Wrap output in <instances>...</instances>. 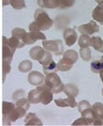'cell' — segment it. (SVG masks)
Masks as SVG:
<instances>
[{
  "label": "cell",
  "mask_w": 103,
  "mask_h": 126,
  "mask_svg": "<svg viewBox=\"0 0 103 126\" xmlns=\"http://www.w3.org/2000/svg\"><path fill=\"white\" fill-rule=\"evenodd\" d=\"M28 81L33 86H40L45 82V77L38 71H33L28 74Z\"/></svg>",
  "instance_id": "obj_10"
},
{
  "label": "cell",
  "mask_w": 103,
  "mask_h": 126,
  "mask_svg": "<svg viewBox=\"0 0 103 126\" xmlns=\"http://www.w3.org/2000/svg\"><path fill=\"white\" fill-rule=\"evenodd\" d=\"M42 46L44 49H46L47 51L53 53L57 56L62 55L63 50H64L63 42L60 40H56V41H46L45 40L42 42Z\"/></svg>",
  "instance_id": "obj_3"
},
{
  "label": "cell",
  "mask_w": 103,
  "mask_h": 126,
  "mask_svg": "<svg viewBox=\"0 0 103 126\" xmlns=\"http://www.w3.org/2000/svg\"><path fill=\"white\" fill-rule=\"evenodd\" d=\"M34 18H35L37 26L40 31L41 30H48L52 26V20L50 18V16L48 15L46 11H44L43 10H40V9L37 10Z\"/></svg>",
  "instance_id": "obj_1"
},
{
  "label": "cell",
  "mask_w": 103,
  "mask_h": 126,
  "mask_svg": "<svg viewBox=\"0 0 103 126\" xmlns=\"http://www.w3.org/2000/svg\"><path fill=\"white\" fill-rule=\"evenodd\" d=\"M15 49L9 44V39L3 37V61L11 63Z\"/></svg>",
  "instance_id": "obj_7"
},
{
  "label": "cell",
  "mask_w": 103,
  "mask_h": 126,
  "mask_svg": "<svg viewBox=\"0 0 103 126\" xmlns=\"http://www.w3.org/2000/svg\"><path fill=\"white\" fill-rule=\"evenodd\" d=\"M81 114H82V118L85 119V120L88 121L89 124H93V123H94V121H95V116H94V112H93L92 107L83 110Z\"/></svg>",
  "instance_id": "obj_21"
},
{
  "label": "cell",
  "mask_w": 103,
  "mask_h": 126,
  "mask_svg": "<svg viewBox=\"0 0 103 126\" xmlns=\"http://www.w3.org/2000/svg\"><path fill=\"white\" fill-rule=\"evenodd\" d=\"M72 125H89V123H88V121L85 120V119H83V118H80L79 120L77 121H75L73 123H72Z\"/></svg>",
  "instance_id": "obj_36"
},
{
  "label": "cell",
  "mask_w": 103,
  "mask_h": 126,
  "mask_svg": "<svg viewBox=\"0 0 103 126\" xmlns=\"http://www.w3.org/2000/svg\"><path fill=\"white\" fill-rule=\"evenodd\" d=\"M10 1H11V0H2V3H3V6L10 5Z\"/></svg>",
  "instance_id": "obj_38"
},
{
  "label": "cell",
  "mask_w": 103,
  "mask_h": 126,
  "mask_svg": "<svg viewBox=\"0 0 103 126\" xmlns=\"http://www.w3.org/2000/svg\"><path fill=\"white\" fill-rule=\"evenodd\" d=\"M52 61H53V60H52V57L51 55V52H49L47 50L46 52H45V55L43 56V58L39 60V62L40 63L42 66H46L48 64H50Z\"/></svg>",
  "instance_id": "obj_29"
},
{
  "label": "cell",
  "mask_w": 103,
  "mask_h": 126,
  "mask_svg": "<svg viewBox=\"0 0 103 126\" xmlns=\"http://www.w3.org/2000/svg\"><path fill=\"white\" fill-rule=\"evenodd\" d=\"M11 33H12V36H15V37L19 38V39L23 40V41H24V37H25V35L26 34V32L25 29H23V28H19V27L14 28Z\"/></svg>",
  "instance_id": "obj_32"
},
{
  "label": "cell",
  "mask_w": 103,
  "mask_h": 126,
  "mask_svg": "<svg viewBox=\"0 0 103 126\" xmlns=\"http://www.w3.org/2000/svg\"><path fill=\"white\" fill-rule=\"evenodd\" d=\"M29 104H30V102L28 101V99H26L25 97L24 98H21L19 100L16 101V106H20V107H23V108H25L26 110H27L28 108H29Z\"/></svg>",
  "instance_id": "obj_31"
},
{
  "label": "cell",
  "mask_w": 103,
  "mask_h": 126,
  "mask_svg": "<svg viewBox=\"0 0 103 126\" xmlns=\"http://www.w3.org/2000/svg\"><path fill=\"white\" fill-rule=\"evenodd\" d=\"M102 95H103V89H102Z\"/></svg>",
  "instance_id": "obj_42"
},
{
  "label": "cell",
  "mask_w": 103,
  "mask_h": 126,
  "mask_svg": "<svg viewBox=\"0 0 103 126\" xmlns=\"http://www.w3.org/2000/svg\"><path fill=\"white\" fill-rule=\"evenodd\" d=\"M9 44L11 47H13L14 49L16 48H22L23 46H25V42L23 40H21L19 38L15 37V36H11L9 39Z\"/></svg>",
  "instance_id": "obj_20"
},
{
  "label": "cell",
  "mask_w": 103,
  "mask_h": 126,
  "mask_svg": "<svg viewBox=\"0 0 103 126\" xmlns=\"http://www.w3.org/2000/svg\"><path fill=\"white\" fill-rule=\"evenodd\" d=\"M72 66H73V63L65 58H63V59H60L59 62L57 63L58 71H62V72H67V71H69L72 68Z\"/></svg>",
  "instance_id": "obj_18"
},
{
  "label": "cell",
  "mask_w": 103,
  "mask_h": 126,
  "mask_svg": "<svg viewBox=\"0 0 103 126\" xmlns=\"http://www.w3.org/2000/svg\"><path fill=\"white\" fill-rule=\"evenodd\" d=\"M55 105L59 107H76L77 102L75 101V98L68 97L66 99H56L54 101Z\"/></svg>",
  "instance_id": "obj_11"
},
{
  "label": "cell",
  "mask_w": 103,
  "mask_h": 126,
  "mask_svg": "<svg viewBox=\"0 0 103 126\" xmlns=\"http://www.w3.org/2000/svg\"><path fill=\"white\" fill-rule=\"evenodd\" d=\"M79 46L81 48H86L91 46V37L89 35H85V34H82L81 37L79 39Z\"/></svg>",
  "instance_id": "obj_22"
},
{
  "label": "cell",
  "mask_w": 103,
  "mask_h": 126,
  "mask_svg": "<svg viewBox=\"0 0 103 126\" xmlns=\"http://www.w3.org/2000/svg\"><path fill=\"white\" fill-rule=\"evenodd\" d=\"M39 40L41 41L46 40V36L40 31H29L24 37V42L26 44H33Z\"/></svg>",
  "instance_id": "obj_6"
},
{
  "label": "cell",
  "mask_w": 103,
  "mask_h": 126,
  "mask_svg": "<svg viewBox=\"0 0 103 126\" xmlns=\"http://www.w3.org/2000/svg\"><path fill=\"white\" fill-rule=\"evenodd\" d=\"M91 71L94 74H100L103 71V59L93 61L91 63Z\"/></svg>",
  "instance_id": "obj_23"
},
{
  "label": "cell",
  "mask_w": 103,
  "mask_h": 126,
  "mask_svg": "<svg viewBox=\"0 0 103 126\" xmlns=\"http://www.w3.org/2000/svg\"><path fill=\"white\" fill-rule=\"evenodd\" d=\"M63 37L67 46H72L77 41V33L73 28H66L63 33Z\"/></svg>",
  "instance_id": "obj_9"
},
{
  "label": "cell",
  "mask_w": 103,
  "mask_h": 126,
  "mask_svg": "<svg viewBox=\"0 0 103 126\" xmlns=\"http://www.w3.org/2000/svg\"><path fill=\"white\" fill-rule=\"evenodd\" d=\"M10 63L7 62V61H3V74H4V76H3V82L5 81V76L6 74H8L10 72Z\"/></svg>",
  "instance_id": "obj_35"
},
{
  "label": "cell",
  "mask_w": 103,
  "mask_h": 126,
  "mask_svg": "<svg viewBox=\"0 0 103 126\" xmlns=\"http://www.w3.org/2000/svg\"><path fill=\"white\" fill-rule=\"evenodd\" d=\"M101 59H103V56H102V57H101Z\"/></svg>",
  "instance_id": "obj_41"
},
{
  "label": "cell",
  "mask_w": 103,
  "mask_h": 126,
  "mask_svg": "<svg viewBox=\"0 0 103 126\" xmlns=\"http://www.w3.org/2000/svg\"><path fill=\"white\" fill-rule=\"evenodd\" d=\"M80 56L84 61H89L91 59V50L88 47L81 48L80 50Z\"/></svg>",
  "instance_id": "obj_30"
},
{
  "label": "cell",
  "mask_w": 103,
  "mask_h": 126,
  "mask_svg": "<svg viewBox=\"0 0 103 126\" xmlns=\"http://www.w3.org/2000/svg\"><path fill=\"white\" fill-rule=\"evenodd\" d=\"M26 109L23 108V107L16 106L8 116H3V124L4 125H10L11 122L17 121L20 118H23L26 115Z\"/></svg>",
  "instance_id": "obj_4"
},
{
  "label": "cell",
  "mask_w": 103,
  "mask_h": 126,
  "mask_svg": "<svg viewBox=\"0 0 103 126\" xmlns=\"http://www.w3.org/2000/svg\"><path fill=\"white\" fill-rule=\"evenodd\" d=\"M43 71L46 74H51V73H56L58 71L57 64L54 61H52L50 64H48L46 66H43Z\"/></svg>",
  "instance_id": "obj_27"
},
{
  "label": "cell",
  "mask_w": 103,
  "mask_h": 126,
  "mask_svg": "<svg viewBox=\"0 0 103 126\" xmlns=\"http://www.w3.org/2000/svg\"><path fill=\"white\" fill-rule=\"evenodd\" d=\"M38 5L46 9L59 8V0H38Z\"/></svg>",
  "instance_id": "obj_15"
},
{
  "label": "cell",
  "mask_w": 103,
  "mask_h": 126,
  "mask_svg": "<svg viewBox=\"0 0 103 126\" xmlns=\"http://www.w3.org/2000/svg\"><path fill=\"white\" fill-rule=\"evenodd\" d=\"M95 1H97L98 4H103V0H95Z\"/></svg>",
  "instance_id": "obj_39"
},
{
  "label": "cell",
  "mask_w": 103,
  "mask_h": 126,
  "mask_svg": "<svg viewBox=\"0 0 103 126\" xmlns=\"http://www.w3.org/2000/svg\"><path fill=\"white\" fill-rule=\"evenodd\" d=\"M94 116H95V121L94 125H102L103 124V104L101 103H96L92 106Z\"/></svg>",
  "instance_id": "obj_8"
},
{
  "label": "cell",
  "mask_w": 103,
  "mask_h": 126,
  "mask_svg": "<svg viewBox=\"0 0 103 126\" xmlns=\"http://www.w3.org/2000/svg\"><path fill=\"white\" fill-rule=\"evenodd\" d=\"M91 46L96 51L103 53V40L100 37L93 36L91 37Z\"/></svg>",
  "instance_id": "obj_17"
},
{
  "label": "cell",
  "mask_w": 103,
  "mask_h": 126,
  "mask_svg": "<svg viewBox=\"0 0 103 126\" xmlns=\"http://www.w3.org/2000/svg\"><path fill=\"white\" fill-rule=\"evenodd\" d=\"M46 52V49H43L40 46H35V47L31 48L30 51H29V55L33 59L35 60H39L43 58V56L45 55Z\"/></svg>",
  "instance_id": "obj_12"
},
{
  "label": "cell",
  "mask_w": 103,
  "mask_h": 126,
  "mask_svg": "<svg viewBox=\"0 0 103 126\" xmlns=\"http://www.w3.org/2000/svg\"><path fill=\"white\" fill-rule=\"evenodd\" d=\"M92 17L95 21L103 25V4H98L92 12Z\"/></svg>",
  "instance_id": "obj_13"
},
{
  "label": "cell",
  "mask_w": 103,
  "mask_h": 126,
  "mask_svg": "<svg viewBox=\"0 0 103 126\" xmlns=\"http://www.w3.org/2000/svg\"><path fill=\"white\" fill-rule=\"evenodd\" d=\"M90 107H92V106L89 104L88 101L82 100V101H81V102L79 103V105H78V108H79L80 113H82L83 110H85V109H87V108H90Z\"/></svg>",
  "instance_id": "obj_34"
},
{
  "label": "cell",
  "mask_w": 103,
  "mask_h": 126,
  "mask_svg": "<svg viewBox=\"0 0 103 126\" xmlns=\"http://www.w3.org/2000/svg\"><path fill=\"white\" fill-rule=\"evenodd\" d=\"M45 84L50 88L52 93H59L64 90V85L61 82L60 77L55 73H51L46 75Z\"/></svg>",
  "instance_id": "obj_2"
},
{
  "label": "cell",
  "mask_w": 103,
  "mask_h": 126,
  "mask_svg": "<svg viewBox=\"0 0 103 126\" xmlns=\"http://www.w3.org/2000/svg\"><path fill=\"white\" fill-rule=\"evenodd\" d=\"M64 92L67 95V97L76 98L79 94V89L74 84H67L64 87Z\"/></svg>",
  "instance_id": "obj_16"
},
{
  "label": "cell",
  "mask_w": 103,
  "mask_h": 126,
  "mask_svg": "<svg viewBox=\"0 0 103 126\" xmlns=\"http://www.w3.org/2000/svg\"><path fill=\"white\" fill-rule=\"evenodd\" d=\"M15 105L12 103L10 102H3L2 104V112H3V116H8L11 111L15 108Z\"/></svg>",
  "instance_id": "obj_25"
},
{
  "label": "cell",
  "mask_w": 103,
  "mask_h": 126,
  "mask_svg": "<svg viewBox=\"0 0 103 126\" xmlns=\"http://www.w3.org/2000/svg\"><path fill=\"white\" fill-rule=\"evenodd\" d=\"M32 69V62L30 60H24L19 64L18 70L22 73H28Z\"/></svg>",
  "instance_id": "obj_26"
},
{
  "label": "cell",
  "mask_w": 103,
  "mask_h": 126,
  "mask_svg": "<svg viewBox=\"0 0 103 126\" xmlns=\"http://www.w3.org/2000/svg\"><path fill=\"white\" fill-rule=\"evenodd\" d=\"M76 0H59V8L61 9H67L70 8L74 5Z\"/></svg>",
  "instance_id": "obj_33"
},
{
  "label": "cell",
  "mask_w": 103,
  "mask_h": 126,
  "mask_svg": "<svg viewBox=\"0 0 103 126\" xmlns=\"http://www.w3.org/2000/svg\"><path fill=\"white\" fill-rule=\"evenodd\" d=\"M25 123L26 125H42L41 121L38 118L35 113H28L26 116Z\"/></svg>",
  "instance_id": "obj_14"
},
{
  "label": "cell",
  "mask_w": 103,
  "mask_h": 126,
  "mask_svg": "<svg viewBox=\"0 0 103 126\" xmlns=\"http://www.w3.org/2000/svg\"><path fill=\"white\" fill-rule=\"evenodd\" d=\"M40 93L41 91L39 89H33L29 92L27 99L31 104H39V103H40Z\"/></svg>",
  "instance_id": "obj_19"
},
{
  "label": "cell",
  "mask_w": 103,
  "mask_h": 126,
  "mask_svg": "<svg viewBox=\"0 0 103 126\" xmlns=\"http://www.w3.org/2000/svg\"><path fill=\"white\" fill-rule=\"evenodd\" d=\"M78 31L85 35H93L99 31V26L95 21H90L85 25H82L78 27Z\"/></svg>",
  "instance_id": "obj_5"
},
{
  "label": "cell",
  "mask_w": 103,
  "mask_h": 126,
  "mask_svg": "<svg viewBox=\"0 0 103 126\" xmlns=\"http://www.w3.org/2000/svg\"><path fill=\"white\" fill-rule=\"evenodd\" d=\"M100 79L102 80V83H103V71L100 73Z\"/></svg>",
  "instance_id": "obj_40"
},
{
  "label": "cell",
  "mask_w": 103,
  "mask_h": 126,
  "mask_svg": "<svg viewBox=\"0 0 103 126\" xmlns=\"http://www.w3.org/2000/svg\"><path fill=\"white\" fill-rule=\"evenodd\" d=\"M10 5H11L14 10H23L26 8L25 0H11Z\"/></svg>",
  "instance_id": "obj_28"
},
{
  "label": "cell",
  "mask_w": 103,
  "mask_h": 126,
  "mask_svg": "<svg viewBox=\"0 0 103 126\" xmlns=\"http://www.w3.org/2000/svg\"><path fill=\"white\" fill-rule=\"evenodd\" d=\"M24 95H25V92H24L23 90H18L16 93L13 94V99L15 101L19 100L21 98H24Z\"/></svg>",
  "instance_id": "obj_37"
},
{
  "label": "cell",
  "mask_w": 103,
  "mask_h": 126,
  "mask_svg": "<svg viewBox=\"0 0 103 126\" xmlns=\"http://www.w3.org/2000/svg\"><path fill=\"white\" fill-rule=\"evenodd\" d=\"M64 58L68 59L69 61H71L74 64L77 62L78 60V53L74 50H67L64 53Z\"/></svg>",
  "instance_id": "obj_24"
}]
</instances>
